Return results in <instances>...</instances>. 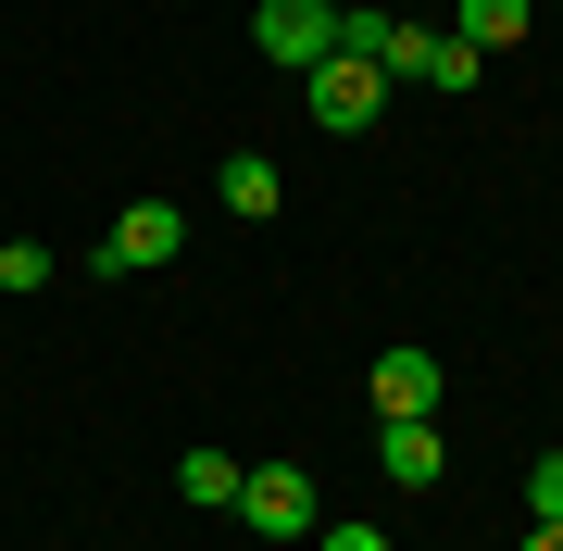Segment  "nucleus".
Instances as JSON below:
<instances>
[{"label": "nucleus", "instance_id": "1", "mask_svg": "<svg viewBox=\"0 0 563 551\" xmlns=\"http://www.w3.org/2000/svg\"><path fill=\"white\" fill-rule=\"evenodd\" d=\"M376 101H388V76L363 51H325L313 76H301V113L325 125V139H363V125H376Z\"/></svg>", "mask_w": 563, "mask_h": 551}, {"label": "nucleus", "instance_id": "2", "mask_svg": "<svg viewBox=\"0 0 563 551\" xmlns=\"http://www.w3.org/2000/svg\"><path fill=\"white\" fill-rule=\"evenodd\" d=\"M239 527H251V539H313V527H325V514H313V476H301V464H251V476H239Z\"/></svg>", "mask_w": 563, "mask_h": 551}, {"label": "nucleus", "instance_id": "3", "mask_svg": "<svg viewBox=\"0 0 563 551\" xmlns=\"http://www.w3.org/2000/svg\"><path fill=\"white\" fill-rule=\"evenodd\" d=\"M251 38H263V63L313 76V63L339 51V0H263V13H251Z\"/></svg>", "mask_w": 563, "mask_h": 551}, {"label": "nucleus", "instance_id": "4", "mask_svg": "<svg viewBox=\"0 0 563 551\" xmlns=\"http://www.w3.org/2000/svg\"><path fill=\"white\" fill-rule=\"evenodd\" d=\"M176 251H188V213L176 201H125L113 239H101V276H151V264H176Z\"/></svg>", "mask_w": 563, "mask_h": 551}, {"label": "nucleus", "instance_id": "5", "mask_svg": "<svg viewBox=\"0 0 563 551\" xmlns=\"http://www.w3.org/2000/svg\"><path fill=\"white\" fill-rule=\"evenodd\" d=\"M376 476H388V489H439V476H451L439 414H376Z\"/></svg>", "mask_w": 563, "mask_h": 551}, {"label": "nucleus", "instance_id": "6", "mask_svg": "<svg viewBox=\"0 0 563 551\" xmlns=\"http://www.w3.org/2000/svg\"><path fill=\"white\" fill-rule=\"evenodd\" d=\"M363 388H376V414H439V388H451V376H439V351H413V339H401V351H376V376H363Z\"/></svg>", "mask_w": 563, "mask_h": 551}, {"label": "nucleus", "instance_id": "7", "mask_svg": "<svg viewBox=\"0 0 563 551\" xmlns=\"http://www.w3.org/2000/svg\"><path fill=\"white\" fill-rule=\"evenodd\" d=\"M526 25H539V0H451V38H463V51H488V63H501Z\"/></svg>", "mask_w": 563, "mask_h": 551}, {"label": "nucleus", "instance_id": "8", "mask_svg": "<svg viewBox=\"0 0 563 551\" xmlns=\"http://www.w3.org/2000/svg\"><path fill=\"white\" fill-rule=\"evenodd\" d=\"M213 188H225V213H251V225H263V213L288 201V176L263 164V151H225V176H213Z\"/></svg>", "mask_w": 563, "mask_h": 551}, {"label": "nucleus", "instance_id": "9", "mask_svg": "<svg viewBox=\"0 0 563 551\" xmlns=\"http://www.w3.org/2000/svg\"><path fill=\"white\" fill-rule=\"evenodd\" d=\"M239 476H251V464H225V451L201 439V451L176 464V489H188V514H239Z\"/></svg>", "mask_w": 563, "mask_h": 551}, {"label": "nucleus", "instance_id": "10", "mask_svg": "<svg viewBox=\"0 0 563 551\" xmlns=\"http://www.w3.org/2000/svg\"><path fill=\"white\" fill-rule=\"evenodd\" d=\"M51 276H63V264H51L38 239H0V288H13V301H25V288H51Z\"/></svg>", "mask_w": 563, "mask_h": 551}, {"label": "nucleus", "instance_id": "11", "mask_svg": "<svg viewBox=\"0 0 563 551\" xmlns=\"http://www.w3.org/2000/svg\"><path fill=\"white\" fill-rule=\"evenodd\" d=\"M526 527H563V451H539V464H526Z\"/></svg>", "mask_w": 563, "mask_h": 551}, {"label": "nucleus", "instance_id": "12", "mask_svg": "<svg viewBox=\"0 0 563 551\" xmlns=\"http://www.w3.org/2000/svg\"><path fill=\"white\" fill-rule=\"evenodd\" d=\"M476 76H488V51H463L451 25H439V51H426V88H476Z\"/></svg>", "mask_w": 563, "mask_h": 551}, {"label": "nucleus", "instance_id": "13", "mask_svg": "<svg viewBox=\"0 0 563 551\" xmlns=\"http://www.w3.org/2000/svg\"><path fill=\"white\" fill-rule=\"evenodd\" d=\"M313 551H388L376 527H313Z\"/></svg>", "mask_w": 563, "mask_h": 551}, {"label": "nucleus", "instance_id": "14", "mask_svg": "<svg viewBox=\"0 0 563 551\" xmlns=\"http://www.w3.org/2000/svg\"><path fill=\"white\" fill-rule=\"evenodd\" d=\"M526 551H563V527H526Z\"/></svg>", "mask_w": 563, "mask_h": 551}, {"label": "nucleus", "instance_id": "15", "mask_svg": "<svg viewBox=\"0 0 563 551\" xmlns=\"http://www.w3.org/2000/svg\"><path fill=\"white\" fill-rule=\"evenodd\" d=\"M388 13H413V0H388Z\"/></svg>", "mask_w": 563, "mask_h": 551}]
</instances>
